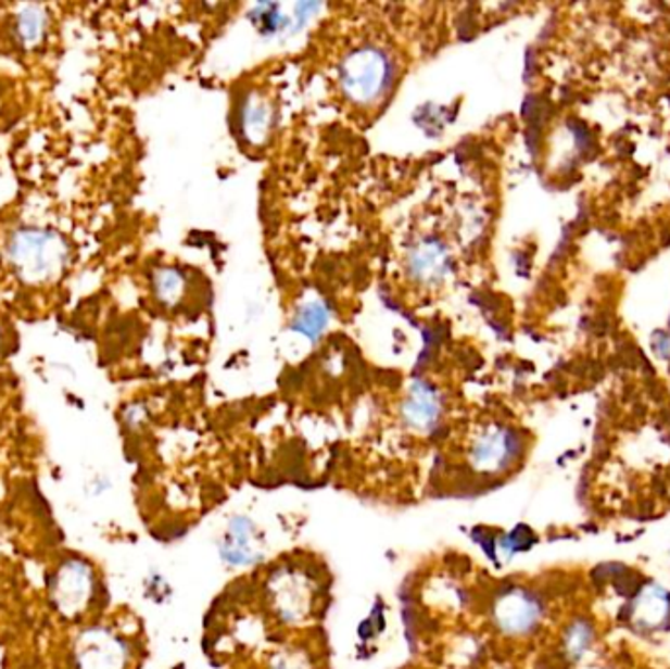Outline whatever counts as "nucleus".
<instances>
[{
	"mask_svg": "<svg viewBox=\"0 0 670 669\" xmlns=\"http://www.w3.org/2000/svg\"><path fill=\"white\" fill-rule=\"evenodd\" d=\"M394 67L389 55L379 48H359L343 60L340 83L351 101L370 104L391 87Z\"/></svg>",
	"mask_w": 670,
	"mask_h": 669,
	"instance_id": "2",
	"label": "nucleus"
},
{
	"mask_svg": "<svg viewBox=\"0 0 670 669\" xmlns=\"http://www.w3.org/2000/svg\"><path fill=\"white\" fill-rule=\"evenodd\" d=\"M0 354H2V330H0Z\"/></svg>",
	"mask_w": 670,
	"mask_h": 669,
	"instance_id": "14",
	"label": "nucleus"
},
{
	"mask_svg": "<svg viewBox=\"0 0 670 669\" xmlns=\"http://www.w3.org/2000/svg\"><path fill=\"white\" fill-rule=\"evenodd\" d=\"M545 615V607L533 593L526 588H508L494 601L492 619L496 627L508 636H528L540 629Z\"/></svg>",
	"mask_w": 670,
	"mask_h": 669,
	"instance_id": "4",
	"label": "nucleus"
},
{
	"mask_svg": "<svg viewBox=\"0 0 670 669\" xmlns=\"http://www.w3.org/2000/svg\"><path fill=\"white\" fill-rule=\"evenodd\" d=\"M128 661V642L104 627L85 630L75 642V669H126Z\"/></svg>",
	"mask_w": 670,
	"mask_h": 669,
	"instance_id": "5",
	"label": "nucleus"
},
{
	"mask_svg": "<svg viewBox=\"0 0 670 669\" xmlns=\"http://www.w3.org/2000/svg\"><path fill=\"white\" fill-rule=\"evenodd\" d=\"M243 128L250 134L251 140H260L269 130V109L263 101H250L245 104Z\"/></svg>",
	"mask_w": 670,
	"mask_h": 669,
	"instance_id": "11",
	"label": "nucleus"
},
{
	"mask_svg": "<svg viewBox=\"0 0 670 669\" xmlns=\"http://www.w3.org/2000/svg\"><path fill=\"white\" fill-rule=\"evenodd\" d=\"M51 603L63 617H79L94 595V573L85 559L69 558L61 564L51 581Z\"/></svg>",
	"mask_w": 670,
	"mask_h": 669,
	"instance_id": "3",
	"label": "nucleus"
},
{
	"mask_svg": "<svg viewBox=\"0 0 670 669\" xmlns=\"http://www.w3.org/2000/svg\"><path fill=\"white\" fill-rule=\"evenodd\" d=\"M441 405L438 393L426 383L412 387L402 408L404 420L416 430H430L440 420Z\"/></svg>",
	"mask_w": 670,
	"mask_h": 669,
	"instance_id": "8",
	"label": "nucleus"
},
{
	"mask_svg": "<svg viewBox=\"0 0 670 669\" xmlns=\"http://www.w3.org/2000/svg\"><path fill=\"white\" fill-rule=\"evenodd\" d=\"M523 452L520 434L506 426H494L470 447V464L484 474L508 471Z\"/></svg>",
	"mask_w": 670,
	"mask_h": 669,
	"instance_id": "6",
	"label": "nucleus"
},
{
	"mask_svg": "<svg viewBox=\"0 0 670 669\" xmlns=\"http://www.w3.org/2000/svg\"><path fill=\"white\" fill-rule=\"evenodd\" d=\"M155 293L163 303H175L182 293V277L175 269H161L155 275Z\"/></svg>",
	"mask_w": 670,
	"mask_h": 669,
	"instance_id": "13",
	"label": "nucleus"
},
{
	"mask_svg": "<svg viewBox=\"0 0 670 669\" xmlns=\"http://www.w3.org/2000/svg\"><path fill=\"white\" fill-rule=\"evenodd\" d=\"M48 24H50L48 12L43 11L41 7H38V4L22 7L21 11L16 12V18H14V36H16V41L21 43V48H24V50L38 48L46 38Z\"/></svg>",
	"mask_w": 670,
	"mask_h": 669,
	"instance_id": "9",
	"label": "nucleus"
},
{
	"mask_svg": "<svg viewBox=\"0 0 670 669\" xmlns=\"http://www.w3.org/2000/svg\"><path fill=\"white\" fill-rule=\"evenodd\" d=\"M326 325H328V313L321 304H308L296 318V328L308 338H318Z\"/></svg>",
	"mask_w": 670,
	"mask_h": 669,
	"instance_id": "12",
	"label": "nucleus"
},
{
	"mask_svg": "<svg viewBox=\"0 0 670 669\" xmlns=\"http://www.w3.org/2000/svg\"><path fill=\"white\" fill-rule=\"evenodd\" d=\"M412 267L416 277L424 281H435L445 275L447 269V255L443 248L433 242H424L418 245L412 257Z\"/></svg>",
	"mask_w": 670,
	"mask_h": 669,
	"instance_id": "10",
	"label": "nucleus"
},
{
	"mask_svg": "<svg viewBox=\"0 0 670 669\" xmlns=\"http://www.w3.org/2000/svg\"><path fill=\"white\" fill-rule=\"evenodd\" d=\"M7 257L22 283L46 285L55 281L69 262V245L61 233L48 228H21L12 233Z\"/></svg>",
	"mask_w": 670,
	"mask_h": 669,
	"instance_id": "1",
	"label": "nucleus"
},
{
	"mask_svg": "<svg viewBox=\"0 0 670 669\" xmlns=\"http://www.w3.org/2000/svg\"><path fill=\"white\" fill-rule=\"evenodd\" d=\"M255 540V528L245 517L233 518L228 534L222 542V556L233 566H248L260 558Z\"/></svg>",
	"mask_w": 670,
	"mask_h": 669,
	"instance_id": "7",
	"label": "nucleus"
}]
</instances>
